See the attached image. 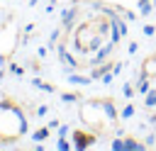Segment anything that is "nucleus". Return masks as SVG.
I'll return each mask as SVG.
<instances>
[{
    "mask_svg": "<svg viewBox=\"0 0 156 151\" xmlns=\"http://www.w3.org/2000/svg\"><path fill=\"white\" fill-rule=\"evenodd\" d=\"M73 149H88V146H93L95 144V139H98V134L95 132H85V129H73Z\"/></svg>",
    "mask_w": 156,
    "mask_h": 151,
    "instance_id": "f257e3e1",
    "label": "nucleus"
},
{
    "mask_svg": "<svg viewBox=\"0 0 156 151\" xmlns=\"http://www.w3.org/2000/svg\"><path fill=\"white\" fill-rule=\"evenodd\" d=\"M93 100L102 105V110L107 112L110 122H117V110H115V102H112V97H93Z\"/></svg>",
    "mask_w": 156,
    "mask_h": 151,
    "instance_id": "f03ea898",
    "label": "nucleus"
},
{
    "mask_svg": "<svg viewBox=\"0 0 156 151\" xmlns=\"http://www.w3.org/2000/svg\"><path fill=\"white\" fill-rule=\"evenodd\" d=\"M141 76H146V78H156V54L146 56V61H144V66H141Z\"/></svg>",
    "mask_w": 156,
    "mask_h": 151,
    "instance_id": "7ed1b4c3",
    "label": "nucleus"
},
{
    "mask_svg": "<svg viewBox=\"0 0 156 151\" xmlns=\"http://www.w3.org/2000/svg\"><path fill=\"white\" fill-rule=\"evenodd\" d=\"M49 134H51V127L46 124V127H39V129H37V132H34V134H32L29 139L39 144V141H44V139H49Z\"/></svg>",
    "mask_w": 156,
    "mask_h": 151,
    "instance_id": "20e7f679",
    "label": "nucleus"
},
{
    "mask_svg": "<svg viewBox=\"0 0 156 151\" xmlns=\"http://www.w3.org/2000/svg\"><path fill=\"white\" fill-rule=\"evenodd\" d=\"M124 149H127V151H139V149H146V144H139L134 136H127V139H124Z\"/></svg>",
    "mask_w": 156,
    "mask_h": 151,
    "instance_id": "39448f33",
    "label": "nucleus"
},
{
    "mask_svg": "<svg viewBox=\"0 0 156 151\" xmlns=\"http://www.w3.org/2000/svg\"><path fill=\"white\" fill-rule=\"evenodd\" d=\"M68 80L76 83V85H88L90 83V73L88 76H78V73H68Z\"/></svg>",
    "mask_w": 156,
    "mask_h": 151,
    "instance_id": "423d86ee",
    "label": "nucleus"
},
{
    "mask_svg": "<svg viewBox=\"0 0 156 151\" xmlns=\"http://www.w3.org/2000/svg\"><path fill=\"white\" fill-rule=\"evenodd\" d=\"M73 17H76V7H71V10H66L63 12V29H71V24H73Z\"/></svg>",
    "mask_w": 156,
    "mask_h": 151,
    "instance_id": "0eeeda50",
    "label": "nucleus"
},
{
    "mask_svg": "<svg viewBox=\"0 0 156 151\" xmlns=\"http://www.w3.org/2000/svg\"><path fill=\"white\" fill-rule=\"evenodd\" d=\"M32 85H37V88H41V90H46V93H54V85H51V83H44L41 78H32Z\"/></svg>",
    "mask_w": 156,
    "mask_h": 151,
    "instance_id": "6e6552de",
    "label": "nucleus"
},
{
    "mask_svg": "<svg viewBox=\"0 0 156 151\" xmlns=\"http://www.w3.org/2000/svg\"><path fill=\"white\" fill-rule=\"evenodd\" d=\"M149 80H151V78H146V76H141V78H139V85H136V90L146 95V90L151 88V85H149Z\"/></svg>",
    "mask_w": 156,
    "mask_h": 151,
    "instance_id": "1a4fd4ad",
    "label": "nucleus"
},
{
    "mask_svg": "<svg viewBox=\"0 0 156 151\" xmlns=\"http://www.w3.org/2000/svg\"><path fill=\"white\" fill-rule=\"evenodd\" d=\"M73 146V141H68L66 136H58V141H56V149H61V151H68Z\"/></svg>",
    "mask_w": 156,
    "mask_h": 151,
    "instance_id": "9d476101",
    "label": "nucleus"
},
{
    "mask_svg": "<svg viewBox=\"0 0 156 151\" xmlns=\"http://www.w3.org/2000/svg\"><path fill=\"white\" fill-rule=\"evenodd\" d=\"M144 105H146V107H154V105H156V90H151V88L146 90V100H144Z\"/></svg>",
    "mask_w": 156,
    "mask_h": 151,
    "instance_id": "9b49d317",
    "label": "nucleus"
},
{
    "mask_svg": "<svg viewBox=\"0 0 156 151\" xmlns=\"http://www.w3.org/2000/svg\"><path fill=\"white\" fill-rule=\"evenodd\" d=\"M110 149H115V151H127V149H124V139H115V141L110 144Z\"/></svg>",
    "mask_w": 156,
    "mask_h": 151,
    "instance_id": "f8f14e48",
    "label": "nucleus"
},
{
    "mask_svg": "<svg viewBox=\"0 0 156 151\" xmlns=\"http://www.w3.org/2000/svg\"><path fill=\"white\" fill-rule=\"evenodd\" d=\"M61 100H63V102H76V100H80V97H78L76 93H63V95H61Z\"/></svg>",
    "mask_w": 156,
    "mask_h": 151,
    "instance_id": "ddd939ff",
    "label": "nucleus"
},
{
    "mask_svg": "<svg viewBox=\"0 0 156 151\" xmlns=\"http://www.w3.org/2000/svg\"><path fill=\"white\" fill-rule=\"evenodd\" d=\"M132 114H134V105H124V107H122V117L127 119V117H132Z\"/></svg>",
    "mask_w": 156,
    "mask_h": 151,
    "instance_id": "4468645a",
    "label": "nucleus"
},
{
    "mask_svg": "<svg viewBox=\"0 0 156 151\" xmlns=\"http://www.w3.org/2000/svg\"><path fill=\"white\" fill-rule=\"evenodd\" d=\"M122 90H124V97H132V95H134V85H132V83H124Z\"/></svg>",
    "mask_w": 156,
    "mask_h": 151,
    "instance_id": "2eb2a0df",
    "label": "nucleus"
},
{
    "mask_svg": "<svg viewBox=\"0 0 156 151\" xmlns=\"http://www.w3.org/2000/svg\"><path fill=\"white\" fill-rule=\"evenodd\" d=\"M154 32H156V27H154V24H144V34H146V37H151Z\"/></svg>",
    "mask_w": 156,
    "mask_h": 151,
    "instance_id": "dca6fc26",
    "label": "nucleus"
},
{
    "mask_svg": "<svg viewBox=\"0 0 156 151\" xmlns=\"http://www.w3.org/2000/svg\"><path fill=\"white\" fill-rule=\"evenodd\" d=\"M10 71H12L15 76H22V73H24V71H22V66H17V63H12V66H10Z\"/></svg>",
    "mask_w": 156,
    "mask_h": 151,
    "instance_id": "f3484780",
    "label": "nucleus"
},
{
    "mask_svg": "<svg viewBox=\"0 0 156 151\" xmlns=\"http://www.w3.org/2000/svg\"><path fill=\"white\" fill-rule=\"evenodd\" d=\"M58 136H68V124H58Z\"/></svg>",
    "mask_w": 156,
    "mask_h": 151,
    "instance_id": "a211bd4d",
    "label": "nucleus"
},
{
    "mask_svg": "<svg viewBox=\"0 0 156 151\" xmlns=\"http://www.w3.org/2000/svg\"><path fill=\"white\" fill-rule=\"evenodd\" d=\"M136 49H139V44H136V41H129V46H127V51H129V54H134Z\"/></svg>",
    "mask_w": 156,
    "mask_h": 151,
    "instance_id": "6ab92c4d",
    "label": "nucleus"
},
{
    "mask_svg": "<svg viewBox=\"0 0 156 151\" xmlns=\"http://www.w3.org/2000/svg\"><path fill=\"white\" fill-rule=\"evenodd\" d=\"M151 122H154V124H156V114H154V117H151Z\"/></svg>",
    "mask_w": 156,
    "mask_h": 151,
    "instance_id": "aec40b11",
    "label": "nucleus"
}]
</instances>
